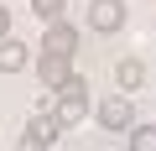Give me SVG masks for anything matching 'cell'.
<instances>
[{
  "mask_svg": "<svg viewBox=\"0 0 156 151\" xmlns=\"http://www.w3.org/2000/svg\"><path fill=\"white\" fill-rule=\"evenodd\" d=\"M37 78H42V89H47V94H52V89H62V84L73 78V57H47V52H42Z\"/></svg>",
  "mask_w": 156,
  "mask_h": 151,
  "instance_id": "5b68a950",
  "label": "cell"
},
{
  "mask_svg": "<svg viewBox=\"0 0 156 151\" xmlns=\"http://www.w3.org/2000/svg\"><path fill=\"white\" fill-rule=\"evenodd\" d=\"M42 52H47V57H73V52H78V26L52 21V26L42 31Z\"/></svg>",
  "mask_w": 156,
  "mask_h": 151,
  "instance_id": "3957f363",
  "label": "cell"
},
{
  "mask_svg": "<svg viewBox=\"0 0 156 151\" xmlns=\"http://www.w3.org/2000/svg\"><path fill=\"white\" fill-rule=\"evenodd\" d=\"M26 42H16V37H0V73H21L26 68Z\"/></svg>",
  "mask_w": 156,
  "mask_h": 151,
  "instance_id": "ba28073f",
  "label": "cell"
},
{
  "mask_svg": "<svg viewBox=\"0 0 156 151\" xmlns=\"http://www.w3.org/2000/svg\"><path fill=\"white\" fill-rule=\"evenodd\" d=\"M89 21H94V31H120L125 26V0H89Z\"/></svg>",
  "mask_w": 156,
  "mask_h": 151,
  "instance_id": "277c9868",
  "label": "cell"
},
{
  "mask_svg": "<svg viewBox=\"0 0 156 151\" xmlns=\"http://www.w3.org/2000/svg\"><path fill=\"white\" fill-rule=\"evenodd\" d=\"M31 11H37V21H62V11H68V0H31Z\"/></svg>",
  "mask_w": 156,
  "mask_h": 151,
  "instance_id": "9c48e42d",
  "label": "cell"
},
{
  "mask_svg": "<svg viewBox=\"0 0 156 151\" xmlns=\"http://www.w3.org/2000/svg\"><path fill=\"white\" fill-rule=\"evenodd\" d=\"M16 151H52V146H42L37 135H26V130H21V141H16Z\"/></svg>",
  "mask_w": 156,
  "mask_h": 151,
  "instance_id": "8fae6325",
  "label": "cell"
},
{
  "mask_svg": "<svg viewBox=\"0 0 156 151\" xmlns=\"http://www.w3.org/2000/svg\"><path fill=\"white\" fill-rule=\"evenodd\" d=\"M26 135H37L42 146H52V141L62 135V125H57V115H52V110H37V115L26 120Z\"/></svg>",
  "mask_w": 156,
  "mask_h": 151,
  "instance_id": "52a82bcc",
  "label": "cell"
},
{
  "mask_svg": "<svg viewBox=\"0 0 156 151\" xmlns=\"http://www.w3.org/2000/svg\"><path fill=\"white\" fill-rule=\"evenodd\" d=\"M42 110H52L62 130H68V125H78V120H89V110H94L89 78H78V73H73V78H68L62 89H52V104H42Z\"/></svg>",
  "mask_w": 156,
  "mask_h": 151,
  "instance_id": "6da1fadb",
  "label": "cell"
},
{
  "mask_svg": "<svg viewBox=\"0 0 156 151\" xmlns=\"http://www.w3.org/2000/svg\"><path fill=\"white\" fill-rule=\"evenodd\" d=\"M0 37H11V11L0 5Z\"/></svg>",
  "mask_w": 156,
  "mask_h": 151,
  "instance_id": "7c38bea8",
  "label": "cell"
},
{
  "mask_svg": "<svg viewBox=\"0 0 156 151\" xmlns=\"http://www.w3.org/2000/svg\"><path fill=\"white\" fill-rule=\"evenodd\" d=\"M94 120H99L104 130H130V125H135V104H130V94H109V99H99V104H94Z\"/></svg>",
  "mask_w": 156,
  "mask_h": 151,
  "instance_id": "7a4b0ae2",
  "label": "cell"
},
{
  "mask_svg": "<svg viewBox=\"0 0 156 151\" xmlns=\"http://www.w3.org/2000/svg\"><path fill=\"white\" fill-rule=\"evenodd\" d=\"M146 78H151V68H146L140 57H120V63H115V84H120V94L146 89Z\"/></svg>",
  "mask_w": 156,
  "mask_h": 151,
  "instance_id": "8992f818",
  "label": "cell"
},
{
  "mask_svg": "<svg viewBox=\"0 0 156 151\" xmlns=\"http://www.w3.org/2000/svg\"><path fill=\"white\" fill-rule=\"evenodd\" d=\"M130 151H156V125H130Z\"/></svg>",
  "mask_w": 156,
  "mask_h": 151,
  "instance_id": "30bf717a",
  "label": "cell"
}]
</instances>
